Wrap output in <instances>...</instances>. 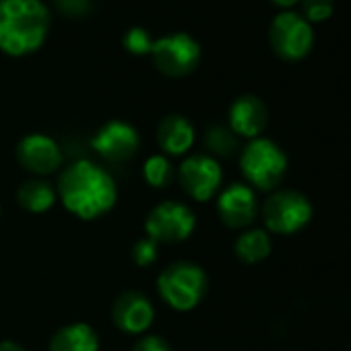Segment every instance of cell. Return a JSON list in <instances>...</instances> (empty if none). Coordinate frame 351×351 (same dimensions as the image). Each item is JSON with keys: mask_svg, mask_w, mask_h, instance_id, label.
I'll return each mask as SVG.
<instances>
[{"mask_svg": "<svg viewBox=\"0 0 351 351\" xmlns=\"http://www.w3.org/2000/svg\"><path fill=\"white\" fill-rule=\"evenodd\" d=\"M91 147L108 163H126L136 155L141 134L124 120H110L93 134Z\"/></svg>", "mask_w": 351, "mask_h": 351, "instance_id": "obj_10", "label": "cell"}, {"mask_svg": "<svg viewBox=\"0 0 351 351\" xmlns=\"http://www.w3.org/2000/svg\"><path fill=\"white\" fill-rule=\"evenodd\" d=\"M56 195L62 207L83 221L104 217L118 201V189L112 173L89 159H79L62 169Z\"/></svg>", "mask_w": 351, "mask_h": 351, "instance_id": "obj_1", "label": "cell"}, {"mask_svg": "<svg viewBox=\"0 0 351 351\" xmlns=\"http://www.w3.org/2000/svg\"><path fill=\"white\" fill-rule=\"evenodd\" d=\"M197 230L195 211L178 201H163L145 217V234L157 244H180Z\"/></svg>", "mask_w": 351, "mask_h": 351, "instance_id": "obj_6", "label": "cell"}, {"mask_svg": "<svg viewBox=\"0 0 351 351\" xmlns=\"http://www.w3.org/2000/svg\"><path fill=\"white\" fill-rule=\"evenodd\" d=\"M269 44L281 60L298 62L310 54L314 46V29L300 13L281 11L271 21Z\"/></svg>", "mask_w": 351, "mask_h": 351, "instance_id": "obj_7", "label": "cell"}, {"mask_svg": "<svg viewBox=\"0 0 351 351\" xmlns=\"http://www.w3.org/2000/svg\"><path fill=\"white\" fill-rule=\"evenodd\" d=\"M153 38L145 27H130L124 36V48L134 56H147L153 48Z\"/></svg>", "mask_w": 351, "mask_h": 351, "instance_id": "obj_22", "label": "cell"}, {"mask_svg": "<svg viewBox=\"0 0 351 351\" xmlns=\"http://www.w3.org/2000/svg\"><path fill=\"white\" fill-rule=\"evenodd\" d=\"M240 169L250 189L273 193L285 178L287 155L275 141L258 136L248 141V145L242 149Z\"/></svg>", "mask_w": 351, "mask_h": 351, "instance_id": "obj_4", "label": "cell"}, {"mask_svg": "<svg viewBox=\"0 0 351 351\" xmlns=\"http://www.w3.org/2000/svg\"><path fill=\"white\" fill-rule=\"evenodd\" d=\"M205 147L211 157H230L238 149V136L228 126H211L205 134Z\"/></svg>", "mask_w": 351, "mask_h": 351, "instance_id": "obj_20", "label": "cell"}, {"mask_svg": "<svg viewBox=\"0 0 351 351\" xmlns=\"http://www.w3.org/2000/svg\"><path fill=\"white\" fill-rule=\"evenodd\" d=\"M143 180L151 189H165L173 180V165L167 155H151L143 163Z\"/></svg>", "mask_w": 351, "mask_h": 351, "instance_id": "obj_19", "label": "cell"}, {"mask_svg": "<svg viewBox=\"0 0 351 351\" xmlns=\"http://www.w3.org/2000/svg\"><path fill=\"white\" fill-rule=\"evenodd\" d=\"M130 256H132V263L136 267L147 269V267H151L157 261V256H159V244L145 236V238H141V240L134 242Z\"/></svg>", "mask_w": 351, "mask_h": 351, "instance_id": "obj_23", "label": "cell"}, {"mask_svg": "<svg viewBox=\"0 0 351 351\" xmlns=\"http://www.w3.org/2000/svg\"><path fill=\"white\" fill-rule=\"evenodd\" d=\"M130 351H171L167 341L157 335H143Z\"/></svg>", "mask_w": 351, "mask_h": 351, "instance_id": "obj_25", "label": "cell"}, {"mask_svg": "<svg viewBox=\"0 0 351 351\" xmlns=\"http://www.w3.org/2000/svg\"><path fill=\"white\" fill-rule=\"evenodd\" d=\"M269 124V110L256 95H240L228 114V128L242 138H258Z\"/></svg>", "mask_w": 351, "mask_h": 351, "instance_id": "obj_14", "label": "cell"}, {"mask_svg": "<svg viewBox=\"0 0 351 351\" xmlns=\"http://www.w3.org/2000/svg\"><path fill=\"white\" fill-rule=\"evenodd\" d=\"M112 320L126 335H145L155 320V308L143 291L128 289L114 300Z\"/></svg>", "mask_w": 351, "mask_h": 351, "instance_id": "obj_13", "label": "cell"}, {"mask_svg": "<svg viewBox=\"0 0 351 351\" xmlns=\"http://www.w3.org/2000/svg\"><path fill=\"white\" fill-rule=\"evenodd\" d=\"M0 351H27V349L15 341H0Z\"/></svg>", "mask_w": 351, "mask_h": 351, "instance_id": "obj_26", "label": "cell"}, {"mask_svg": "<svg viewBox=\"0 0 351 351\" xmlns=\"http://www.w3.org/2000/svg\"><path fill=\"white\" fill-rule=\"evenodd\" d=\"M58 201L56 186L44 178H32L17 191V203L29 213H48Z\"/></svg>", "mask_w": 351, "mask_h": 351, "instance_id": "obj_17", "label": "cell"}, {"mask_svg": "<svg viewBox=\"0 0 351 351\" xmlns=\"http://www.w3.org/2000/svg\"><path fill=\"white\" fill-rule=\"evenodd\" d=\"M54 5L69 17H83L91 11V0H54Z\"/></svg>", "mask_w": 351, "mask_h": 351, "instance_id": "obj_24", "label": "cell"}, {"mask_svg": "<svg viewBox=\"0 0 351 351\" xmlns=\"http://www.w3.org/2000/svg\"><path fill=\"white\" fill-rule=\"evenodd\" d=\"M217 215L223 226L232 230H246L258 215V201L254 189L234 182L217 195Z\"/></svg>", "mask_w": 351, "mask_h": 351, "instance_id": "obj_12", "label": "cell"}, {"mask_svg": "<svg viewBox=\"0 0 351 351\" xmlns=\"http://www.w3.org/2000/svg\"><path fill=\"white\" fill-rule=\"evenodd\" d=\"M50 351H99V337L91 324L73 322L52 335Z\"/></svg>", "mask_w": 351, "mask_h": 351, "instance_id": "obj_16", "label": "cell"}, {"mask_svg": "<svg viewBox=\"0 0 351 351\" xmlns=\"http://www.w3.org/2000/svg\"><path fill=\"white\" fill-rule=\"evenodd\" d=\"M209 277L205 269L191 261H176L157 277L159 298L176 312L195 310L207 295Z\"/></svg>", "mask_w": 351, "mask_h": 351, "instance_id": "obj_3", "label": "cell"}, {"mask_svg": "<svg viewBox=\"0 0 351 351\" xmlns=\"http://www.w3.org/2000/svg\"><path fill=\"white\" fill-rule=\"evenodd\" d=\"M155 136H157V145L163 151V155L180 157L193 149V145L197 141V130L186 116L169 114V116L161 118V122L157 124Z\"/></svg>", "mask_w": 351, "mask_h": 351, "instance_id": "obj_15", "label": "cell"}, {"mask_svg": "<svg viewBox=\"0 0 351 351\" xmlns=\"http://www.w3.org/2000/svg\"><path fill=\"white\" fill-rule=\"evenodd\" d=\"M271 248H273L271 234L261 228L244 230L234 242V252H236L238 261H242L246 265L263 263L271 254Z\"/></svg>", "mask_w": 351, "mask_h": 351, "instance_id": "obj_18", "label": "cell"}, {"mask_svg": "<svg viewBox=\"0 0 351 351\" xmlns=\"http://www.w3.org/2000/svg\"><path fill=\"white\" fill-rule=\"evenodd\" d=\"M273 5H277L279 9H285V11H289L291 7H295V5H300V0H271Z\"/></svg>", "mask_w": 351, "mask_h": 351, "instance_id": "obj_27", "label": "cell"}, {"mask_svg": "<svg viewBox=\"0 0 351 351\" xmlns=\"http://www.w3.org/2000/svg\"><path fill=\"white\" fill-rule=\"evenodd\" d=\"M17 159L36 178H44V176L56 173L62 167L64 155L60 145L52 136L34 132V134H25L19 141Z\"/></svg>", "mask_w": 351, "mask_h": 351, "instance_id": "obj_11", "label": "cell"}, {"mask_svg": "<svg viewBox=\"0 0 351 351\" xmlns=\"http://www.w3.org/2000/svg\"><path fill=\"white\" fill-rule=\"evenodd\" d=\"M263 221L269 234L291 236L304 230L312 219L310 201L298 191H273L263 203Z\"/></svg>", "mask_w": 351, "mask_h": 351, "instance_id": "obj_5", "label": "cell"}, {"mask_svg": "<svg viewBox=\"0 0 351 351\" xmlns=\"http://www.w3.org/2000/svg\"><path fill=\"white\" fill-rule=\"evenodd\" d=\"M178 182L182 191L199 203L215 199L223 184V169L209 153L189 155L178 167Z\"/></svg>", "mask_w": 351, "mask_h": 351, "instance_id": "obj_9", "label": "cell"}, {"mask_svg": "<svg viewBox=\"0 0 351 351\" xmlns=\"http://www.w3.org/2000/svg\"><path fill=\"white\" fill-rule=\"evenodd\" d=\"M0 215H3V207H0Z\"/></svg>", "mask_w": 351, "mask_h": 351, "instance_id": "obj_28", "label": "cell"}, {"mask_svg": "<svg viewBox=\"0 0 351 351\" xmlns=\"http://www.w3.org/2000/svg\"><path fill=\"white\" fill-rule=\"evenodd\" d=\"M50 21V9L42 0H0V52L34 54L44 46Z\"/></svg>", "mask_w": 351, "mask_h": 351, "instance_id": "obj_2", "label": "cell"}, {"mask_svg": "<svg viewBox=\"0 0 351 351\" xmlns=\"http://www.w3.org/2000/svg\"><path fill=\"white\" fill-rule=\"evenodd\" d=\"M302 5V17L312 25V23H322L326 19H330L332 11H335V3L332 0H300Z\"/></svg>", "mask_w": 351, "mask_h": 351, "instance_id": "obj_21", "label": "cell"}, {"mask_svg": "<svg viewBox=\"0 0 351 351\" xmlns=\"http://www.w3.org/2000/svg\"><path fill=\"white\" fill-rule=\"evenodd\" d=\"M151 60L165 77H186L201 62V46L189 34H169L153 42Z\"/></svg>", "mask_w": 351, "mask_h": 351, "instance_id": "obj_8", "label": "cell"}]
</instances>
